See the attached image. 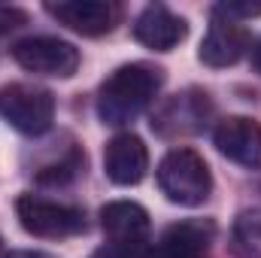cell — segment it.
<instances>
[{
	"label": "cell",
	"mask_w": 261,
	"mask_h": 258,
	"mask_svg": "<svg viewBox=\"0 0 261 258\" xmlns=\"http://www.w3.org/2000/svg\"><path fill=\"white\" fill-rule=\"evenodd\" d=\"M213 140H216V149L228 161H234L246 170H261V125L255 119L231 116V119L219 122Z\"/></svg>",
	"instance_id": "obj_7"
},
{
	"label": "cell",
	"mask_w": 261,
	"mask_h": 258,
	"mask_svg": "<svg viewBox=\"0 0 261 258\" xmlns=\"http://www.w3.org/2000/svg\"><path fill=\"white\" fill-rule=\"evenodd\" d=\"M213 234L216 228L206 219L176 222L152 243V249H146L143 258H203L213 243Z\"/></svg>",
	"instance_id": "obj_8"
},
{
	"label": "cell",
	"mask_w": 261,
	"mask_h": 258,
	"mask_svg": "<svg viewBox=\"0 0 261 258\" xmlns=\"http://www.w3.org/2000/svg\"><path fill=\"white\" fill-rule=\"evenodd\" d=\"M82 164H85V158H79V152H73L67 161H58V164L40 170L37 179H40V183H67V179H73V176L82 170Z\"/></svg>",
	"instance_id": "obj_15"
},
{
	"label": "cell",
	"mask_w": 261,
	"mask_h": 258,
	"mask_svg": "<svg viewBox=\"0 0 261 258\" xmlns=\"http://www.w3.org/2000/svg\"><path fill=\"white\" fill-rule=\"evenodd\" d=\"M231 249L237 258H261V210H246L237 216Z\"/></svg>",
	"instance_id": "obj_14"
},
{
	"label": "cell",
	"mask_w": 261,
	"mask_h": 258,
	"mask_svg": "<svg viewBox=\"0 0 261 258\" xmlns=\"http://www.w3.org/2000/svg\"><path fill=\"white\" fill-rule=\"evenodd\" d=\"M46 12L58 18L70 31L82 37H100L116 28L119 9L103 0H70V3H46Z\"/></svg>",
	"instance_id": "obj_13"
},
{
	"label": "cell",
	"mask_w": 261,
	"mask_h": 258,
	"mask_svg": "<svg viewBox=\"0 0 261 258\" xmlns=\"http://www.w3.org/2000/svg\"><path fill=\"white\" fill-rule=\"evenodd\" d=\"M158 189L170 203L200 207L213 192V176L195 149H173L158 164Z\"/></svg>",
	"instance_id": "obj_2"
},
{
	"label": "cell",
	"mask_w": 261,
	"mask_h": 258,
	"mask_svg": "<svg viewBox=\"0 0 261 258\" xmlns=\"http://www.w3.org/2000/svg\"><path fill=\"white\" fill-rule=\"evenodd\" d=\"M210 97L206 91L189 88L182 94H173L170 100L161 104V110L152 119V131L161 137H189L206 125L210 119Z\"/></svg>",
	"instance_id": "obj_6"
},
{
	"label": "cell",
	"mask_w": 261,
	"mask_h": 258,
	"mask_svg": "<svg viewBox=\"0 0 261 258\" xmlns=\"http://www.w3.org/2000/svg\"><path fill=\"white\" fill-rule=\"evenodd\" d=\"M28 21V15L21 9H9V6H0V34H9L12 28H21Z\"/></svg>",
	"instance_id": "obj_17"
},
{
	"label": "cell",
	"mask_w": 261,
	"mask_h": 258,
	"mask_svg": "<svg viewBox=\"0 0 261 258\" xmlns=\"http://www.w3.org/2000/svg\"><path fill=\"white\" fill-rule=\"evenodd\" d=\"M213 15L228 18V21L255 18V15H261V3H237V0H231V3H219V6L213 9Z\"/></svg>",
	"instance_id": "obj_16"
},
{
	"label": "cell",
	"mask_w": 261,
	"mask_h": 258,
	"mask_svg": "<svg viewBox=\"0 0 261 258\" xmlns=\"http://www.w3.org/2000/svg\"><path fill=\"white\" fill-rule=\"evenodd\" d=\"M100 228L113 246L146 249L149 237V213L134 200H110L100 210Z\"/></svg>",
	"instance_id": "obj_9"
},
{
	"label": "cell",
	"mask_w": 261,
	"mask_h": 258,
	"mask_svg": "<svg viewBox=\"0 0 261 258\" xmlns=\"http://www.w3.org/2000/svg\"><path fill=\"white\" fill-rule=\"evenodd\" d=\"M12 58L28 73H43V76H73L79 67V49L58 37H28L12 46Z\"/></svg>",
	"instance_id": "obj_5"
},
{
	"label": "cell",
	"mask_w": 261,
	"mask_h": 258,
	"mask_svg": "<svg viewBox=\"0 0 261 258\" xmlns=\"http://www.w3.org/2000/svg\"><path fill=\"white\" fill-rule=\"evenodd\" d=\"M0 116L15 131L28 137H40L55 122V97L43 85L12 82L0 88Z\"/></svg>",
	"instance_id": "obj_3"
},
{
	"label": "cell",
	"mask_w": 261,
	"mask_h": 258,
	"mask_svg": "<svg viewBox=\"0 0 261 258\" xmlns=\"http://www.w3.org/2000/svg\"><path fill=\"white\" fill-rule=\"evenodd\" d=\"M164 82V70L146 61H134V64L119 67L97 94V116L103 125L122 128L134 122L158 94Z\"/></svg>",
	"instance_id": "obj_1"
},
{
	"label": "cell",
	"mask_w": 261,
	"mask_h": 258,
	"mask_svg": "<svg viewBox=\"0 0 261 258\" xmlns=\"http://www.w3.org/2000/svg\"><path fill=\"white\" fill-rule=\"evenodd\" d=\"M15 216H18L21 228L40 240H64V237L85 231L82 210L55 203V200H43L34 194H21L15 200Z\"/></svg>",
	"instance_id": "obj_4"
},
{
	"label": "cell",
	"mask_w": 261,
	"mask_h": 258,
	"mask_svg": "<svg viewBox=\"0 0 261 258\" xmlns=\"http://www.w3.org/2000/svg\"><path fill=\"white\" fill-rule=\"evenodd\" d=\"M103 170L116 186H137L149 170V149L137 134H116L103 149Z\"/></svg>",
	"instance_id": "obj_12"
},
{
	"label": "cell",
	"mask_w": 261,
	"mask_h": 258,
	"mask_svg": "<svg viewBox=\"0 0 261 258\" xmlns=\"http://www.w3.org/2000/svg\"><path fill=\"white\" fill-rule=\"evenodd\" d=\"M0 258H52V255L34 252V249H12V252H6V255H0Z\"/></svg>",
	"instance_id": "obj_18"
},
{
	"label": "cell",
	"mask_w": 261,
	"mask_h": 258,
	"mask_svg": "<svg viewBox=\"0 0 261 258\" xmlns=\"http://www.w3.org/2000/svg\"><path fill=\"white\" fill-rule=\"evenodd\" d=\"M252 64H255V70L261 73V40L255 43V49H252Z\"/></svg>",
	"instance_id": "obj_19"
},
{
	"label": "cell",
	"mask_w": 261,
	"mask_h": 258,
	"mask_svg": "<svg viewBox=\"0 0 261 258\" xmlns=\"http://www.w3.org/2000/svg\"><path fill=\"white\" fill-rule=\"evenodd\" d=\"M249 43H252V37H249V31L243 24L213 15V24H210L206 37H203V43H200L197 58L206 67H216V70L231 67L249 52Z\"/></svg>",
	"instance_id": "obj_11"
},
{
	"label": "cell",
	"mask_w": 261,
	"mask_h": 258,
	"mask_svg": "<svg viewBox=\"0 0 261 258\" xmlns=\"http://www.w3.org/2000/svg\"><path fill=\"white\" fill-rule=\"evenodd\" d=\"M189 34V24L182 15L170 12L164 3H152L146 6L137 21H134V37L137 43H143L146 49H155V52H170L176 49Z\"/></svg>",
	"instance_id": "obj_10"
}]
</instances>
